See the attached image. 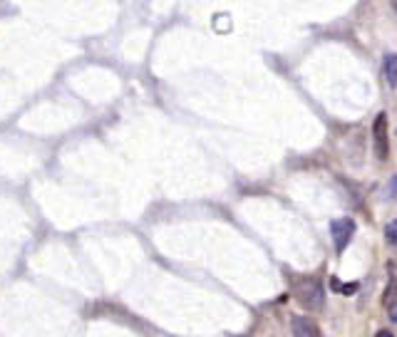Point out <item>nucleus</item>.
Here are the masks:
<instances>
[{"label": "nucleus", "instance_id": "nucleus-1", "mask_svg": "<svg viewBox=\"0 0 397 337\" xmlns=\"http://www.w3.org/2000/svg\"><path fill=\"white\" fill-rule=\"evenodd\" d=\"M296 297L300 300L303 308H311V310H320L325 303V293L323 285L318 280H303V283L296 288Z\"/></svg>", "mask_w": 397, "mask_h": 337}, {"label": "nucleus", "instance_id": "nucleus-2", "mask_svg": "<svg viewBox=\"0 0 397 337\" xmlns=\"http://www.w3.org/2000/svg\"><path fill=\"white\" fill-rule=\"evenodd\" d=\"M331 233H333V243H335V248L337 251H343L345 245L350 243L353 233H355V224H353L350 218H337V221H333Z\"/></svg>", "mask_w": 397, "mask_h": 337}, {"label": "nucleus", "instance_id": "nucleus-3", "mask_svg": "<svg viewBox=\"0 0 397 337\" xmlns=\"http://www.w3.org/2000/svg\"><path fill=\"white\" fill-rule=\"evenodd\" d=\"M372 139H375V152L380 159H387V117L377 114L372 124Z\"/></svg>", "mask_w": 397, "mask_h": 337}, {"label": "nucleus", "instance_id": "nucleus-4", "mask_svg": "<svg viewBox=\"0 0 397 337\" xmlns=\"http://www.w3.org/2000/svg\"><path fill=\"white\" fill-rule=\"evenodd\" d=\"M293 337H320L318 325L311 317H293Z\"/></svg>", "mask_w": 397, "mask_h": 337}, {"label": "nucleus", "instance_id": "nucleus-5", "mask_svg": "<svg viewBox=\"0 0 397 337\" xmlns=\"http://www.w3.org/2000/svg\"><path fill=\"white\" fill-rule=\"evenodd\" d=\"M385 79H387V85L395 90L397 87V55H387V57H385Z\"/></svg>", "mask_w": 397, "mask_h": 337}, {"label": "nucleus", "instance_id": "nucleus-6", "mask_svg": "<svg viewBox=\"0 0 397 337\" xmlns=\"http://www.w3.org/2000/svg\"><path fill=\"white\" fill-rule=\"evenodd\" d=\"M395 300H397V280H395V278H392L390 285H387V291H385V297H383L385 308H390V305H395Z\"/></svg>", "mask_w": 397, "mask_h": 337}, {"label": "nucleus", "instance_id": "nucleus-7", "mask_svg": "<svg viewBox=\"0 0 397 337\" xmlns=\"http://www.w3.org/2000/svg\"><path fill=\"white\" fill-rule=\"evenodd\" d=\"M385 236H387V241H390L392 245H397V221L387 224V231H385Z\"/></svg>", "mask_w": 397, "mask_h": 337}, {"label": "nucleus", "instance_id": "nucleus-8", "mask_svg": "<svg viewBox=\"0 0 397 337\" xmlns=\"http://www.w3.org/2000/svg\"><path fill=\"white\" fill-rule=\"evenodd\" d=\"M383 196H397V176L392 178L390 184H387V189H385V193Z\"/></svg>", "mask_w": 397, "mask_h": 337}, {"label": "nucleus", "instance_id": "nucleus-9", "mask_svg": "<svg viewBox=\"0 0 397 337\" xmlns=\"http://www.w3.org/2000/svg\"><path fill=\"white\" fill-rule=\"evenodd\" d=\"M357 288H360V285H357V283H348V285H340L337 291H340V293H345V295H350V293H355Z\"/></svg>", "mask_w": 397, "mask_h": 337}, {"label": "nucleus", "instance_id": "nucleus-10", "mask_svg": "<svg viewBox=\"0 0 397 337\" xmlns=\"http://www.w3.org/2000/svg\"><path fill=\"white\" fill-rule=\"evenodd\" d=\"M375 337H395V335H392V332L390 330H380V332H377V335Z\"/></svg>", "mask_w": 397, "mask_h": 337}, {"label": "nucleus", "instance_id": "nucleus-11", "mask_svg": "<svg viewBox=\"0 0 397 337\" xmlns=\"http://www.w3.org/2000/svg\"><path fill=\"white\" fill-rule=\"evenodd\" d=\"M390 317H392V320H395V323H397V303L390 308Z\"/></svg>", "mask_w": 397, "mask_h": 337}]
</instances>
